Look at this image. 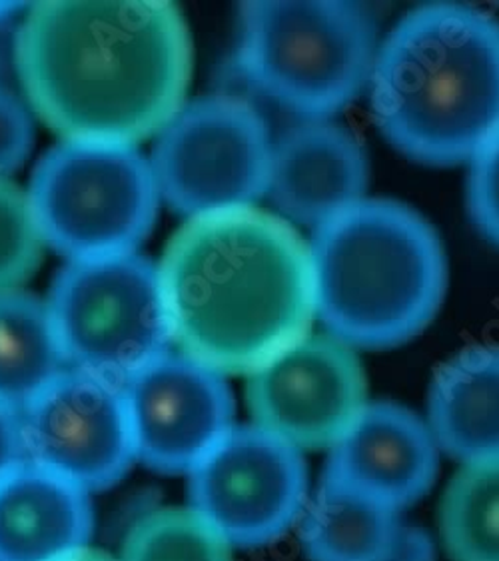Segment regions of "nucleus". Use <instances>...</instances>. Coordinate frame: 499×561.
Segmentation results:
<instances>
[{
  "mask_svg": "<svg viewBox=\"0 0 499 561\" xmlns=\"http://www.w3.org/2000/svg\"><path fill=\"white\" fill-rule=\"evenodd\" d=\"M14 60L31 106L65 140L135 147L186 104L193 41L172 2L55 0L28 9Z\"/></svg>",
  "mask_w": 499,
  "mask_h": 561,
  "instance_id": "f257e3e1",
  "label": "nucleus"
},
{
  "mask_svg": "<svg viewBox=\"0 0 499 561\" xmlns=\"http://www.w3.org/2000/svg\"><path fill=\"white\" fill-rule=\"evenodd\" d=\"M172 342L227 374H252L316 318L310 248L254 206L190 218L159 264Z\"/></svg>",
  "mask_w": 499,
  "mask_h": 561,
  "instance_id": "f03ea898",
  "label": "nucleus"
},
{
  "mask_svg": "<svg viewBox=\"0 0 499 561\" xmlns=\"http://www.w3.org/2000/svg\"><path fill=\"white\" fill-rule=\"evenodd\" d=\"M370 106L406 157L454 167L499 130V23L465 4L409 11L378 46Z\"/></svg>",
  "mask_w": 499,
  "mask_h": 561,
  "instance_id": "7ed1b4c3",
  "label": "nucleus"
},
{
  "mask_svg": "<svg viewBox=\"0 0 499 561\" xmlns=\"http://www.w3.org/2000/svg\"><path fill=\"white\" fill-rule=\"evenodd\" d=\"M307 248L316 318L352 348H396L445 298L442 240L406 204L363 198L316 226Z\"/></svg>",
  "mask_w": 499,
  "mask_h": 561,
  "instance_id": "20e7f679",
  "label": "nucleus"
},
{
  "mask_svg": "<svg viewBox=\"0 0 499 561\" xmlns=\"http://www.w3.org/2000/svg\"><path fill=\"white\" fill-rule=\"evenodd\" d=\"M239 67L254 89L304 121H328L370 82L378 26L360 2H246Z\"/></svg>",
  "mask_w": 499,
  "mask_h": 561,
  "instance_id": "39448f33",
  "label": "nucleus"
},
{
  "mask_svg": "<svg viewBox=\"0 0 499 561\" xmlns=\"http://www.w3.org/2000/svg\"><path fill=\"white\" fill-rule=\"evenodd\" d=\"M28 198L46 244L74 262L137 252L160 194L137 147L65 140L36 167Z\"/></svg>",
  "mask_w": 499,
  "mask_h": 561,
  "instance_id": "423d86ee",
  "label": "nucleus"
},
{
  "mask_svg": "<svg viewBox=\"0 0 499 561\" xmlns=\"http://www.w3.org/2000/svg\"><path fill=\"white\" fill-rule=\"evenodd\" d=\"M46 306L69 368L123 386L171 352L159 266L137 252L69 262Z\"/></svg>",
  "mask_w": 499,
  "mask_h": 561,
  "instance_id": "0eeeda50",
  "label": "nucleus"
},
{
  "mask_svg": "<svg viewBox=\"0 0 499 561\" xmlns=\"http://www.w3.org/2000/svg\"><path fill=\"white\" fill-rule=\"evenodd\" d=\"M272 142L258 111L214 94L184 104L159 133L150 170L160 198L190 218L248 208L266 194Z\"/></svg>",
  "mask_w": 499,
  "mask_h": 561,
  "instance_id": "6e6552de",
  "label": "nucleus"
},
{
  "mask_svg": "<svg viewBox=\"0 0 499 561\" xmlns=\"http://www.w3.org/2000/svg\"><path fill=\"white\" fill-rule=\"evenodd\" d=\"M190 507L230 548H262L306 505L302 451L258 426L232 427L190 472Z\"/></svg>",
  "mask_w": 499,
  "mask_h": 561,
  "instance_id": "1a4fd4ad",
  "label": "nucleus"
},
{
  "mask_svg": "<svg viewBox=\"0 0 499 561\" xmlns=\"http://www.w3.org/2000/svg\"><path fill=\"white\" fill-rule=\"evenodd\" d=\"M254 426L292 448H332L368 405L362 362L332 334L302 337L250 374Z\"/></svg>",
  "mask_w": 499,
  "mask_h": 561,
  "instance_id": "9d476101",
  "label": "nucleus"
},
{
  "mask_svg": "<svg viewBox=\"0 0 499 561\" xmlns=\"http://www.w3.org/2000/svg\"><path fill=\"white\" fill-rule=\"evenodd\" d=\"M26 460L101 492L137 461L120 383L69 368L21 412Z\"/></svg>",
  "mask_w": 499,
  "mask_h": 561,
  "instance_id": "9b49d317",
  "label": "nucleus"
},
{
  "mask_svg": "<svg viewBox=\"0 0 499 561\" xmlns=\"http://www.w3.org/2000/svg\"><path fill=\"white\" fill-rule=\"evenodd\" d=\"M137 461L190 473L232 430L234 398L222 374L166 352L123 383Z\"/></svg>",
  "mask_w": 499,
  "mask_h": 561,
  "instance_id": "f8f14e48",
  "label": "nucleus"
},
{
  "mask_svg": "<svg viewBox=\"0 0 499 561\" xmlns=\"http://www.w3.org/2000/svg\"><path fill=\"white\" fill-rule=\"evenodd\" d=\"M438 468L428 424L404 405L378 402L329 448L324 480L399 512L430 492Z\"/></svg>",
  "mask_w": 499,
  "mask_h": 561,
  "instance_id": "ddd939ff",
  "label": "nucleus"
},
{
  "mask_svg": "<svg viewBox=\"0 0 499 561\" xmlns=\"http://www.w3.org/2000/svg\"><path fill=\"white\" fill-rule=\"evenodd\" d=\"M368 157L340 124L306 121L272 145L266 194L280 218L318 226L363 201Z\"/></svg>",
  "mask_w": 499,
  "mask_h": 561,
  "instance_id": "4468645a",
  "label": "nucleus"
},
{
  "mask_svg": "<svg viewBox=\"0 0 499 561\" xmlns=\"http://www.w3.org/2000/svg\"><path fill=\"white\" fill-rule=\"evenodd\" d=\"M91 497L24 460L0 478V561H57L91 541Z\"/></svg>",
  "mask_w": 499,
  "mask_h": 561,
  "instance_id": "2eb2a0df",
  "label": "nucleus"
},
{
  "mask_svg": "<svg viewBox=\"0 0 499 561\" xmlns=\"http://www.w3.org/2000/svg\"><path fill=\"white\" fill-rule=\"evenodd\" d=\"M431 436L462 463L499 458V348L479 346L436 371L428 398Z\"/></svg>",
  "mask_w": 499,
  "mask_h": 561,
  "instance_id": "dca6fc26",
  "label": "nucleus"
},
{
  "mask_svg": "<svg viewBox=\"0 0 499 561\" xmlns=\"http://www.w3.org/2000/svg\"><path fill=\"white\" fill-rule=\"evenodd\" d=\"M402 546L397 512L324 480L302 524L310 561H394Z\"/></svg>",
  "mask_w": 499,
  "mask_h": 561,
  "instance_id": "f3484780",
  "label": "nucleus"
},
{
  "mask_svg": "<svg viewBox=\"0 0 499 561\" xmlns=\"http://www.w3.org/2000/svg\"><path fill=\"white\" fill-rule=\"evenodd\" d=\"M65 370L46 302L23 290L0 293V402L23 412Z\"/></svg>",
  "mask_w": 499,
  "mask_h": 561,
  "instance_id": "a211bd4d",
  "label": "nucleus"
},
{
  "mask_svg": "<svg viewBox=\"0 0 499 561\" xmlns=\"http://www.w3.org/2000/svg\"><path fill=\"white\" fill-rule=\"evenodd\" d=\"M443 548L452 561H499V458L462 463L440 507Z\"/></svg>",
  "mask_w": 499,
  "mask_h": 561,
  "instance_id": "6ab92c4d",
  "label": "nucleus"
},
{
  "mask_svg": "<svg viewBox=\"0 0 499 561\" xmlns=\"http://www.w3.org/2000/svg\"><path fill=\"white\" fill-rule=\"evenodd\" d=\"M230 550L193 507H162L132 526L118 561H232Z\"/></svg>",
  "mask_w": 499,
  "mask_h": 561,
  "instance_id": "aec40b11",
  "label": "nucleus"
},
{
  "mask_svg": "<svg viewBox=\"0 0 499 561\" xmlns=\"http://www.w3.org/2000/svg\"><path fill=\"white\" fill-rule=\"evenodd\" d=\"M45 244L28 192L0 179V293L21 290L35 276Z\"/></svg>",
  "mask_w": 499,
  "mask_h": 561,
  "instance_id": "412c9836",
  "label": "nucleus"
},
{
  "mask_svg": "<svg viewBox=\"0 0 499 561\" xmlns=\"http://www.w3.org/2000/svg\"><path fill=\"white\" fill-rule=\"evenodd\" d=\"M467 208L477 230L499 247V130L472 158Z\"/></svg>",
  "mask_w": 499,
  "mask_h": 561,
  "instance_id": "4be33fe9",
  "label": "nucleus"
},
{
  "mask_svg": "<svg viewBox=\"0 0 499 561\" xmlns=\"http://www.w3.org/2000/svg\"><path fill=\"white\" fill-rule=\"evenodd\" d=\"M35 140L31 113L11 90L0 87V179L21 169Z\"/></svg>",
  "mask_w": 499,
  "mask_h": 561,
  "instance_id": "5701e85b",
  "label": "nucleus"
},
{
  "mask_svg": "<svg viewBox=\"0 0 499 561\" xmlns=\"http://www.w3.org/2000/svg\"><path fill=\"white\" fill-rule=\"evenodd\" d=\"M26 460L21 412L0 402V478Z\"/></svg>",
  "mask_w": 499,
  "mask_h": 561,
  "instance_id": "b1692460",
  "label": "nucleus"
},
{
  "mask_svg": "<svg viewBox=\"0 0 499 561\" xmlns=\"http://www.w3.org/2000/svg\"><path fill=\"white\" fill-rule=\"evenodd\" d=\"M57 561H118L114 560L113 556L104 553L101 550H92V548H80V550L70 551L67 556L58 558Z\"/></svg>",
  "mask_w": 499,
  "mask_h": 561,
  "instance_id": "393cba45",
  "label": "nucleus"
}]
</instances>
